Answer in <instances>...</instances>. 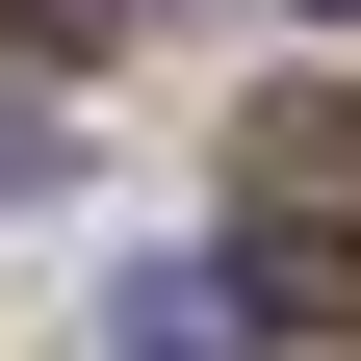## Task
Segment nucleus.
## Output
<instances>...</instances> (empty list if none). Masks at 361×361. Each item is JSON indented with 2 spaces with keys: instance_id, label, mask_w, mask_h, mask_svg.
Listing matches in <instances>:
<instances>
[{
  "instance_id": "nucleus-1",
  "label": "nucleus",
  "mask_w": 361,
  "mask_h": 361,
  "mask_svg": "<svg viewBox=\"0 0 361 361\" xmlns=\"http://www.w3.org/2000/svg\"><path fill=\"white\" fill-rule=\"evenodd\" d=\"M233 284L258 310H336L361 284V104H258L233 129Z\"/></svg>"
},
{
  "instance_id": "nucleus-2",
  "label": "nucleus",
  "mask_w": 361,
  "mask_h": 361,
  "mask_svg": "<svg viewBox=\"0 0 361 361\" xmlns=\"http://www.w3.org/2000/svg\"><path fill=\"white\" fill-rule=\"evenodd\" d=\"M233 336H258V284H233V258H155V284L104 310V361H233Z\"/></svg>"
},
{
  "instance_id": "nucleus-3",
  "label": "nucleus",
  "mask_w": 361,
  "mask_h": 361,
  "mask_svg": "<svg viewBox=\"0 0 361 361\" xmlns=\"http://www.w3.org/2000/svg\"><path fill=\"white\" fill-rule=\"evenodd\" d=\"M26 26H129V0H26Z\"/></svg>"
},
{
  "instance_id": "nucleus-4",
  "label": "nucleus",
  "mask_w": 361,
  "mask_h": 361,
  "mask_svg": "<svg viewBox=\"0 0 361 361\" xmlns=\"http://www.w3.org/2000/svg\"><path fill=\"white\" fill-rule=\"evenodd\" d=\"M310 26H361V0H310Z\"/></svg>"
}]
</instances>
